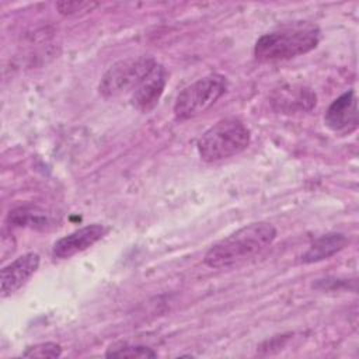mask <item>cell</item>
<instances>
[{
  "label": "cell",
  "mask_w": 359,
  "mask_h": 359,
  "mask_svg": "<svg viewBox=\"0 0 359 359\" xmlns=\"http://www.w3.org/2000/svg\"><path fill=\"white\" fill-rule=\"evenodd\" d=\"M276 236L278 231L269 222L248 223L213 244L206 251L203 262L215 269L237 266L265 251Z\"/></svg>",
  "instance_id": "6da1fadb"
},
{
  "label": "cell",
  "mask_w": 359,
  "mask_h": 359,
  "mask_svg": "<svg viewBox=\"0 0 359 359\" xmlns=\"http://www.w3.org/2000/svg\"><path fill=\"white\" fill-rule=\"evenodd\" d=\"M321 38L317 24L294 21L283 24L264 35L254 45V56L259 62H280L306 55L316 49Z\"/></svg>",
  "instance_id": "7a4b0ae2"
},
{
  "label": "cell",
  "mask_w": 359,
  "mask_h": 359,
  "mask_svg": "<svg viewBox=\"0 0 359 359\" xmlns=\"http://www.w3.org/2000/svg\"><path fill=\"white\" fill-rule=\"evenodd\" d=\"M251 142L248 126L236 116L217 121L198 139L196 149L205 163H217L244 151Z\"/></svg>",
  "instance_id": "3957f363"
},
{
  "label": "cell",
  "mask_w": 359,
  "mask_h": 359,
  "mask_svg": "<svg viewBox=\"0 0 359 359\" xmlns=\"http://www.w3.org/2000/svg\"><path fill=\"white\" fill-rule=\"evenodd\" d=\"M227 79L219 73H210L191 83L175 98L172 108L175 119L188 121L206 112L227 91Z\"/></svg>",
  "instance_id": "277c9868"
},
{
  "label": "cell",
  "mask_w": 359,
  "mask_h": 359,
  "mask_svg": "<svg viewBox=\"0 0 359 359\" xmlns=\"http://www.w3.org/2000/svg\"><path fill=\"white\" fill-rule=\"evenodd\" d=\"M157 62L153 56H130L115 62L102 74L98 91L104 98H115L123 94H132L140 83L151 73Z\"/></svg>",
  "instance_id": "5b68a950"
},
{
  "label": "cell",
  "mask_w": 359,
  "mask_h": 359,
  "mask_svg": "<svg viewBox=\"0 0 359 359\" xmlns=\"http://www.w3.org/2000/svg\"><path fill=\"white\" fill-rule=\"evenodd\" d=\"M108 233V227L100 223L87 224L80 227L70 234L59 238L52 247V255L57 259H67L73 255L86 251L97 241L104 238Z\"/></svg>",
  "instance_id": "8992f818"
},
{
  "label": "cell",
  "mask_w": 359,
  "mask_h": 359,
  "mask_svg": "<svg viewBox=\"0 0 359 359\" xmlns=\"http://www.w3.org/2000/svg\"><path fill=\"white\" fill-rule=\"evenodd\" d=\"M325 126L335 133H351L358 128V97L348 90L335 98L325 111Z\"/></svg>",
  "instance_id": "52a82bcc"
},
{
  "label": "cell",
  "mask_w": 359,
  "mask_h": 359,
  "mask_svg": "<svg viewBox=\"0 0 359 359\" xmlns=\"http://www.w3.org/2000/svg\"><path fill=\"white\" fill-rule=\"evenodd\" d=\"M39 255L27 252L1 269V297H7L20 290L36 272Z\"/></svg>",
  "instance_id": "ba28073f"
},
{
  "label": "cell",
  "mask_w": 359,
  "mask_h": 359,
  "mask_svg": "<svg viewBox=\"0 0 359 359\" xmlns=\"http://www.w3.org/2000/svg\"><path fill=\"white\" fill-rule=\"evenodd\" d=\"M167 70L161 65H156L151 73L140 83V86L130 94V104L140 112L151 111L160 101L165 84H167Z\"/></svg>",
  "instance_id": "9c48e42d"
},
{
  "label": "cell",
  "mask_w": 359,
  "mask_h": 359,
  "mask_svg": "<svg viewBox=\"0 0 359 359\" xmlns=\"http://www.w3.org/2000/svg\"><path fill=\"white\" fill-rule=\"evenodd\" d=\"M317 104L316 93L306 86H285L275 91L272 108L282 114L311 111Z\"/></svg>",
  "instance_id": "30bf717a"
},
{
  "label": "cell",
  "mask_w": 359,
  "mask_h": 359,
  "mask_svg": "<svg viewBox=\"0 0 359 359\" xmlns=\"http://www.w3.org/2000/svg\"><path fill=\"white\" fill-rule=\"evenodd\" d=\"M348 244V237L342 233H328L316 238L309 250L302 255L303 264H313L327 259L341 251Z\"/></svg>",
  "instance_id": "8fae6325"
},
{
  "label": "cell",
  "mask_w": 359,
  "mask_h": 359,
  "mask_svg": "<svg viewBox=\"0 0 359 359\" xmlns=\"http://www.w3.org/2000/svg\"><path fill=\"white\" fill-rule=\"evenodd\" d=\"M10 222L15 226L45 229L50 226V216L38 208H18L10 212Z\"/></svg>",
  "instance_id": "7c38bea8"
},
{
  "label": "cell",
  "mask_w": 359,
  "mask_h": 359,
  "mask_svg": "<svg viewBox=\"0 0 359 359\" xmlns=\"http://www.w3.org/2000/svg\"><path fill=\"white\" fill-rule=\"evenodd\" d=\"M107 358H156L157 352L146 345L122 344L119 346H111L105 352Z\"/></svg>",
  "instance_id": "4fadbf2b"
},
{
  "label": "cell",
  "mask_w": 359,
  "mask_h": 359,
  "mask_svg": "<svg viewBox=\"0 0 359 359\" xmlns=\"http://www.w3.org/2000/svg\"><path fill=\"white\" fill-rule=\"evenodd\" d=\"M62 355V346L56 342H39L31 346L21 353L24 358H59Z\"/></svg>",
  "instance_id": "5bb4252c"
},
{
  "label": "cell",
  "mask_w": 359,
  "mask_h": 359,
  "mask_svg": "<svg viewBox=\"0 0 359 359\" xmlns=\"http://www.w3.org/2000/svg\"><path fill=\"white\" fill-rule=\"evenodd\" d=\"M97 6L98 3L91 1H59L55 4V7L62 15H77L80 13L91 11Z\"/></svg>",
  "instance_id": "9a60e30c"
}]
</instances>
